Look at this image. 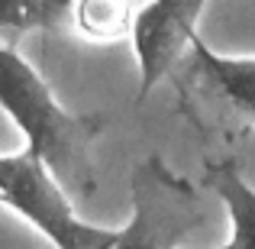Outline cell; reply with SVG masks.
<instances>
[{
    "label": "cell",
    "mask_w": 255,
    "mask_h": 249,
    "mask_svg": "<svg viewBox=\"0 0 255 249\" xmlns=\"http://www.w3.org/2000/svg\"><path fill=\"white\" fill-rule=\"evenodd\" d=\"M0 110L19 130L23 146L49 165L65 191H94L97 178L91 165V143L104 126L100 117L68 110L45 78L10 45H0Z\"/></svg>",
    "instance_id": "cell-1"
},
{
    "label": "cell",
    "mask_w": 255,
    "mask_h": 249,
    "mask_svg": "<svg viewBox=\"0 0 255 249\" xmlns=\"http://www.w3.org/2000/svg\"><path fill=\"white\" fill-rule=\"evenodd\" d=\"M0 204L16 211L55 249H113L120 230L78 217L68 191L32 149L0 156Z\"/></svg>",
    "instance_id": "cell-2"
},
{
    "label": "cell",
    "mask_w": 255,
    "mask_h": 249,
    "mask_svg": "<svg viewBox=\"0 0 255 249\" xmlns=\"http://www.w3.org/2000/svg\"><path fill=\"white\" fill-rule=\"evenodd\" d=\"M181 110L197 130L236 139L255 130V55H220L204 39L191 45L178 78Z\"/></svg>",
    "instance_id": "cell-3"
},
{
    "label": "cell",
    "mask_w": 255,
    "mask_h": 249,
    "mask_svg": "<svg viewBox=\"0 0 255 249\" xmlns=\"http://www.w3.org/2000/svg\"><path fill=\"white\" fill-rule=\"evenodd\" d=\"M129 224L120 227L113 249H178L204 224L200 191L162 156L139 159L129 175Z\"/></svg>",
    "instance_id": "cell-4"
},
{
    "label": "cell",
    "mask_w": 255,
    "mask_h": 249,
    "mask_svg": "<svg viewBox=\"0 0 255 249\" xmlns=\"http://www.w3.org/2000/svg\"><path fill=\"white\" fill-rule=\"evenodd\" d=\"M207 10V0H149L139 6L132 26V52L139 65V100H145L155 84H162L181 58H187L197 42V23Z\"/></svg>",
    "instance_id": "cell-5"
},
{
    "label": "cell",
    "mask_w": 255,
    "mask_h": 249,
    "mask_svg": "<svg viewBox=\"0 0 255 249\" xmlns=\"http://www.w3.org/2000/svg\"><path fill=\"white\" fill-rule=\"evenodd\" d=\"M204 175L230 217V240L223 249H255V185L233 159L207 165Z\"/></svg>",
    "instance_id": "cell-6"
},
{
    "label": "cell",
    "mask_w": 255,
    "mask_h": 249,
    "mask_svg": "<svg viewBox=\"0 0 255 249\" xmlns=\"http://www.w3.org/2000/svg\"><path fill=\"white\" fill-rule=\"evenodd\" d=\"M139 10L132 0H75V29L91 42H117L132 36Z\"/></svg>",
    "instance_id": "cell-7"
},
{
    "label": "cell",
    "mask_w": 255,
    "mask_h": 249,
    "mask_svg": "<svg viewBox=\"0 0 255 249\" xmlns=\"http://www.w3.org/2000/svg\"><path fill=\"white\" fill-rule=\"evenodd\" d=\"M75 23V0H0V32H55Z\"/></svg>",
    "instance_id": "cell-8"
}]
</instances>
